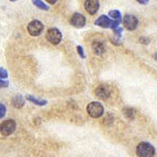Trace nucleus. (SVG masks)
Wrapping results in <instances>:
<instances>
[{
	"label": "nucleus",
	"mask_w": 157,
	"mask_h": 157,
	"mask_svg": "<svg viewBox=\"0 0 157 157\" xmlns=\"http://www.w3.org/2000/svg\"><path fill=\"white\" fill-rule=\"evenodd\" d=\"M76 50H77V53H78V55L80 56V58H82V59H85V58H86V54H85L84 47L81 46V45H77Z\"/></svg>",
	"instance_id": "nucleus-17"
},
{
	"label": "nucleus",
	"mask_w": 157,
	"mask_h": 157,
	"mask_svg": "<svg viewBox=\"0 0 157 157\" xmlns=\"http://www.w3.org/2000/svg\"><path fill=\"white\" fill-rule=\"evenodd\" d=\"M108 17L110 19H112L113 21L119 22V23L122 22V18H123V17H122V13L119 10H110L109 13H108Z\"/></svg>",
	"instance_id": "nucleus-15"
},
{
	"label": "nucleus",
	"mask_w": 157,
	"mask_h": 157,
	"mask_svg": "<svg viewBox=\"0 0 157 157\" xmlns=\"http://www.w3.org/2000/svg\"><path fill=\"white\" fill-rule=\"evenodd\" d=\"M91 48H92V51H94V54L98 56L103 55V54L105 53V51H107L105 42H103V41H98V40H96V41L92 42Z\"/></svg>",
	"instance_id": "nucleus-11"
},
{
	"label": "nucleus",
	"mask_w": 157,
	"mask_h": 157,
	"mask_svg": "<svg viewBox=\"0 0 157 157\" xmlns=\"http://www.w3.org/2000/svg\"><path fill=\"white\" fill-rule=\"evenodd\" d=\"M122 23H123L124 29H126L128 31H134L139 26V20L135 16L128 13L122 18Z\"/></svg>",
	"instance_id": "nucleus-7"
},
{
	"label": "nucleus",
	"mask_w": 157,
	"mask_h": 157,
	"mask_svg": "<svg viewBox=\"0 0 157 157\" xmlns=\"http://www.w3.org/2000/svg\"><path fill=\"white\" fill-rule=\"evenodd\" d=\"M94 24L98 26H100V28H102V29H112L114 30L115 28H118L119 25V22H115L113 21L112 19H110L108 16H105V14H102V16H100L99 18L94 21Z\"/></svg>",
	"instance_id": "nucleus-3"
},
{
	"label": "nucleus",
	"mask_w": 157,
	"mask_h": 157,
	"mask_svg": "<svg viewBox=\"0 0 157 157\" xmlns=\"http://www.w3.org/2000/svg\"><path fill=\"white\" fill-rule=\"evenodd\" d=\"M26 30L31 36H39L44 31V24L39 20H33L28 24Z\"/></svg>",
	"instance_id": "nucleus-6"
},
{
	"label": "nucleus",
	"mask_w": 157,
	"mask_h": 157,
	"mask_svg": "<svg viewBox=\"0 0 157 157\" xmlns=\"http://www.w3.org/2000/svg\"><path fill=\"white\" fill-rule=\"evenodd\" d=\"M32 3H33L36 8L41 9V10H45L47 11L48 9H50V7L46 5V3L44 2V1H42V0H32Z\"/></svg>",
	"instance_id": "nucleus-16"
},
{
	"label": "nucleus",
	"mask_w": 157,
	"mask_h": 157,
	"mask_svg": "<svg viewBox=\"0 0 157 157\" xmlns=\"http://www.w3.org/2000/svg\"><path fill=\"white\" fill-rule=\"evenodd\" d=\"M84 6L87 13H89L90 16H94L100 8V2L99 0H85Z\"/></svg>",
	"instance_id": "nucleus-10"
},
{
	"label": "nucleus",
	"mask_w": 157,
	"mask_h": 157,
	"mask_svg": "<svg viewBox=\"0 0 157 157\" xmlns=\"http://www.w3.org/2000/svg\"><path fill=\"white\" fill-rule=\"evenodd\" d=\"M8 87H9L8 80H5V79H0V89H2V88H8Z\"/></svg>",
	"instance_id": "nucleus-21"
},
{
	"label": "nucleus",
	"mask_w": 157,
	"mask_h": 157,
	"mask_svg": "<svg viewBox=\"0 0 157 157\" xmlns=\"http://www.w3.org/2000/svg\"><path fill=\"white\" fill-rule=\"evenodd\" d=\"M110 41L113 43V44H115V45H121L120 41H119V40L117 39V37H115V39H112V37H111V39H110Z\"/></svg>",
	"instance_id": "nucleus-23"
},
{
	"label": "nucleus",
	"mask_w": 157,
	"mask_h": 157,
	"mask_svg": "<svg viewBox=\"0 0 157 157\" xmlns=\"http://www.w3.org/2000/svg\"><path fill=\"white\" fill-rule=\"evenodd\" d=\"M122 31H123V29H122L121 26L115 28V29L113 30V33H114L115 37H121V36H122Z\"/></svg>",
	"instance_id": "nucleus-20"
},
{
	"label": "nucleus",
	"mask_w": 157,
	"mask_h": 157,
	"mask_svg": "<svg viewBox=\"0 0 157 157\" xmlns=\"http://www.w3.org/2000/svg\"><path fill=\"white\" fill-rule=\"evenodd\" d=\"M16 128H17L16 121L12 120V119H8V120L1 122V124H0V134L2 136H9L14 133Z\"/></svg>",
	"instance_id": "nucleus-4"
},
{
	"label": "nucleus",
	"mask_w": 157,
	"mask_h": 157,
	"mask_svg": "<svg viewBox=\"0 0 157 157\" xmlns=\"http://www.w3.org/2000/svg\"><path fill=\"white\" fill-rule=\"evenodd\" d=\"M136 1H137L140 5H147L149 0H136Z\"/></svg>",
	"instance_id": "nucleus-24"
},
{
	"label": "nucleus",
	"mask_w": 157,
	"mask_h": 157,
	"mask_svg": "<svg viewBox=\"0 0 157 157\" xmlns=\"http://www.w3.org/2000/svg\"><path fill=\"white\" fill-rule=\"evenodd\" d=\"M8 78V71H6L5 68L0 67V79H7Z\"/></svg>",
	"instance_id": "nucleus-19"
},
{
	"label": "nucleus",
	"mask_w": 157,
	"mask_h": 157,
	"mask_svg": "<svg viewBox=\"0 0 157 157\" xmlns=\"http://www.w3.org/2000/svg\"><path fill=\"white\" fill-rule=\"evenodd\" d=\"M46 1H47V3H50V5H55V3L56 2H57V1H58V0H46Z\"/></svg>",
	"instance_id": "nucleus-25"
},
{
	"label": "nucleus",
	"mask_w": 157,
	"mask_h": 157,
	"mask_svg": "<svg viewBox=\"0 0 157 157\" xmlns=\"http://www.w3.org/2000/svg\"><path fill=\"white\" fill-rule=\"evenodd\" d=\"M6 113H7V108H6V105L3 103L0 102V120L2 118H5Z\"/></svg>",
	"instance_id": "nucleus-18"
},
{
	"label": "nucleus",
	"mask_w": 157,
	"mask_h": 157,
	"mask_svg": "<svg viewBox=\"0 0 157 157\" xmlns=\"http://www.w3.org/2000/svg\"><path fill=\"white\" fill-rule=\"evenodd\" d=\"M153 58H154L155 60H157V53H155L154 55H153Z\"/></svg>",
	"instance_id": "nucleus-26"
},
{
	"label": "nucleus",
	"mask_w": 157,
	"mask_h": 157,
	"mask_svg": "<svg viewBox=\"0 0 157 157\" xmlns=\"http://www.w3.org/2000/svg\"><path fill=\"white\" fill-rule=\"evenodd\" d=\"M10 1H17V0H10Z\"/></svg>",
	"instance_id": "nucleus-27"
},
{
	"label": "nucleus",
	"mask_w": 157,
	"mask_h": 157,
	"mask_svg": "<svg viewBox=\"0 0 157 157\" xmlns=\"http://www.w3.org/2000/svg\"><path fill=\"white\" fill-rule=\"evenodd\" d=\"M140 42L142 43V44H148L149 42H151V41H149V39L148 37H145V36H141L140 37Z\"/></svg>",
	"instance_id": "nucleus-22"
},
{
	"label": "nucleus",
	"mask_w": 157,
	"mask_h": 157,
	"mask_svg": "<svg viewBox=\"0 0 157 157\" xmlns=\"http://www.w3.org/2000/svg\"><path fill=\"white\" fill-rule=\"evenodd\" d=\"M25 100L32 102V103H33V105H40V107H43V105H45L47 103L46 100L37 99V98L33 97L32 94H26V96H25Z\"/></svg>",
	"instance_id": "nucleus-14"
},
{
	"label": "nucleus",
	"mask_w": 157,
	"mask_h": 157,
	"mask_svg": "<svg viewBox=\"0 0 157 157\" xmlns=\"http://www.w3.org/2000/svg\"><path fill=\"white\" fill-rule=\"evenodd\" d=\"M69 22H71V24L74 28L81 29V28H84V26L86 25V17L79 12H75L73 16H71Z\"/></svg>",
	"instance_id": "nucleus-8"
},
{
	"label": "nucleus",
	"mask_w": 157,
	"mask_h": 157,
	"mask_svg": "<svg viewBox=\"0 0 157 157\" xmlns=\"http://www.w3.org/2000/svg\"><path fill=\"white\" fill-rule=\"evenodd\" d=\"M137 157H154L155 156V147L148 142H141L135 151Z\"/></svg>",
	"instance_id": "nucleus-1"
},
{
	"label": "nucleus",
	"mask_w": 157,
	"mask_h": 157,
	"mask_svg": "<svg viewBox=\"0 0 157 157\" xmlns=\"http://www.w3.org/2000/svg\"><path fill=\"white\" fill-rule=\"evenodd\" d=\"M94 96L101 100H107L110 98L111 90L107 85H100L94 89Z\"/></svg>",
	"instance_id": "nucleus-9"
},
{
	"label": "nucleus",
	"mask_w": 157,
	"mask_h": 157,
	"mask_svg": "<svg viewBox=\"0 0 157 157\" xmlns=\"http://www.w3.org/2000/svg\"><path fill=\"white\" fill-rule=\"evenodd\" d=\"M122 112H123V115L124 118L128 119V121H133L134 119H135V110H134L133 108H130V107H125L123 108V110H122Z\"/></svg>",
	"instance_id": "nucleus-13"
},
{
	"label": "nucleus",
	"mask_w": 157,
	"mask_h": 157,
	"mask_svg": "<svg viewBox=\"0 0 157 157\" xmlns=\"http://www.w3.org/2000/svg\"><path fill=\"white\" fill-rule=\"evenodd\" d=\"M46 40L51 44L58 45L63 40V34L57 28H50L46 31Z\"/></svg>",
	"instance_id": "nucleus-5"
},
{
	"label": "nucleus",
	"mask_w": 157,
	"mask_h": 157,
	"mask_svg": "<svg viewBox=\"0 0 157 157\" xmlns=\"http://www.w3.org/2000/svg\"><path fill=\"white\" fill-rule=\"evenodd\" d=\"M87 113L94 119H99L105 114V108L98 101H92L87 105Z\"/></svg>",
	"instance_id": "nucleus-2"
},
{
	"label": "nucleus",
	"mask_w": 157,
	"mask_h": 157,
	"mask_svg": "<svg viewBox=\"0 0 157 157\" xmlns=\"http://www.w3.org/2000/svg\"><path fill=\"white\" fill-rule=\"evenodd\" d=\"M11 103L16 109H21L25 105V98H23L21 94H16L11 100Z\"/></svg>",
	"instance_id": "nucleus-12"
}]
</instances>
